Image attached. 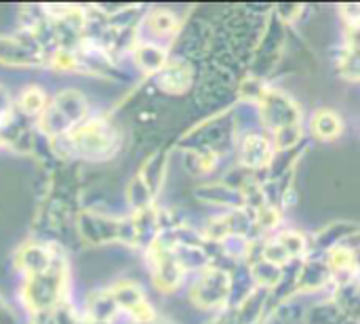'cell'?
Returning <instances> with one entry per match:
<instances>
[{
	"mask_svg": "<svg viewBox=\"0 0 360 324\" xmlns=\"http://www.w3.org/2000/svg\"><path fill=\"white\" fill-rule=\"evenodd\" d=\"M51 156L61 162H108L122 148V131L108 112H93L65 137L46 143Z\"/></svg>",
	"mask_w": 360,
	"mask_h": 324,
	"instance_id": "6da1fadb",
	"label": "cell"
},
{
	"mask_svg": "<svg viewBox=\"0 0 360 324\" xmlns=\"http://www.w3.org/2000/svg\"><path fill=\"white\" fill-rule=\"evenodd\" d=\"M72 270L68 253L61 255L49 270L25 276L19 283L17 297L27 323H44L53 314L72 302Z\"/></svg>",
	"mask_w": 360,
	"mask_h": 324,
	"instance_id": "7a4b0ae2",
	"label": "cell"
},
{
	"mask_svg": "<svg viewBox=\"0 0 360 324\" xmlns=\"http://www.w3.org/2000/svg\"><path fill=\"white\" fill-rule=\"evenodd\" d=\"M93 112L95 110L84 91L65 86L51 95L46 110L34 120V129L40 135V139L49 143L65 137L74 127L84 122Z\"/></svg>",
	"mask_w": 360,
	"mask_h": 324,
	"instance_id": "3957f363",
	"label": "cell"
},
{
	"mask_svg": "<svg viewBox=\"0 0 360 324\" xmlns=\"http://www.w3.org/2000/svg\"><path fill=\"white\" fill-rule=\"evenodd\" d=\"M234 270L221 266H209L186 280L188 302L198 312H207L211 316L228 310L234 299Z\"/></svg>",
	"mask_w": 360,
	"mask_h": 324,
	"instance_id": "277c9868",
	"label": "cell"
},
{
	"mask_svg": "<svg viewBox=\"0 0 360 324\" xmlns=\"http://www.w3.org/2000/svg\"><path fill=\"white\" fill-rule=\"evenodd\" d=\"M74 230L78 238L89 247H108V245H124L135 249L133 226L131 217L127 215H112L99 211L95 207L80 209L74 219Z\"/></svg>",
	"mask_w": 360,
	"mask_h": 324,
	"instance_id": "5b68a950",
	"label": "cell"
},
{
	"mask_svg": "<svg viewBox=\"0 0 360 324\" xmlns=\"http://www.w3.org/2000/svg\"><path fill=\"white\" fill-rule=\"evenodd\" d=\"M141 257H143V266L150 276V283L160 295H175L186 287L188 274L177 261L173 245L165 236L158 234L141 251Z\"/></svg>",
	"mask_w": 360,
	"mask_h": 324,
	"instance_id": "8992f818",
	"label": "cell"
},
{
	"mask_svg": "<svg viewBox=\"0 0 360 324\" xmlns=\"http://www.w3.org/2000/svg\"><path fill=\"white\" fill-rule=\"evenodd\" d=\"M285 44H287V25L281 21V17L274 13V8H270L266 15L264 27H262V34L251 51L249 65H247L245 74L268 80L285 53Z\"/></svg>",
	"mask_w": 360,
	"mask_h": 324,
	"instance_id": "52a82bcc",
	"label": "cell"
},
{
	"mask_svg": "<svg viewBox=\"0 0 360 324\" xmlns=\"http://www.w3.org/2000/svg\"><path fill=\"white\" fill-rule=\"evenodd\" d=\"M46 48L40 38L25 27H15L13 32L0 34V65L13 70H34L44 67Z\"/></svg>",
	"mask_w": 360,
	"mask_h": 324,
	"instance_id": "ba28073f",
	"label": "cell"
},
{
	"mask_svg": "<svg viewBox=\"0 0 360 324\" xmlns=\"http://www.w3.org/2000/svg\"><path fill=\"white\" fill-rule=\"evenodd\" d=\"M232 152L236 156V167L255 175H266L276 158L270 135L259 124L243 127L236 135Z\"/></svg>",
	"mask_w": 360,
	"mask_h": 324,
	"instance_id": "9c48e42d",
	"label": "cell"
},
{
	"mask_svg": "<svg viewBox=\"0 0 360 324\" xmlns=\"http://www.w3.org/2000/svg\"><path fill=\"white\" fill-rule=\"evenodd\" d=\"M186 15L169 8V6H150L141 8L139 21H137V38L148 40L154 44H160L173 53L175 42L186 25Z\"/></svg>",
	"mask_w": 360,
	"mask_h": 324,
	"instance_id": "30bf717a",
	"label": "cell"
},
{
	"mask_svg": "<svg viewBox=\"0 0 360 324\" xmlns=\"http://www.w3.org/2000/svg\"><path fill=\"white\" fill-rule=\"evenodd\" d=\"M255 116H257L259 127L268 133L283 129V127L306 122L300 101L291 93H287L285 89H281L276 84L268 86L264 99L255 108Z\"/></svg>",
	"mask_w": 360,
	"mask_h": 324,
	"instance_id": "8fae6325",
	"label": "cell"
},
{
	"mask_svg": "<svg viewBox=\"0 0 360 324\" xmlns=\"http://www.w3.org/2000/svg\"><path fill=\"white\" fill-rule=\"evenodd\" d=\"M61 255H65L61 242H55L42 236H32L13 251L11 261L19 278H25V276H34V274L49 270Z\"/></svg>",
	"mask_w": 360,
	"mask_h": 324,
	"instance_id": "7c38bea8",
	"label": "cell"
},
{
	"mask_svg": "<svg viewBox=\"0 0 360 324\" xmlns=\"http://www.w3.org/2000/svg\"><path fill=\"white\" fill-rule=\"evenodd\" d=\"M110 293L116 302V308L129 324H143L158 316L154 304L150 302L146 289L135 278H118L110 287Z\"/></svg>",
	"mask_w": 360,
	"mask_h": 324,
	"instance_id": "4fadbf2b",
	"label": "cell"
},
{
	"mask_svg": "<svg viewBox=\"0 0 360 324\" xmlns=\"http://www.w3.org/2000/svg\"><path fill=\"white\" fill-rule=\"evenodd\" d=\"M198 70H200V65H196L194 61H190L177 53H171L165 67L156 76H152L150 82L162 95L181 97V95H188L194 91L196 80H198Z\"/></svg>",
	"mask_w": 360,
	"mask_h": 324,
	"instance_id": "5bb4252c",
	"label": "cell"
},
{
	"mask_svg": "<svg viewBox=\"0 0 360 324\" xmlns=\"http://www.w3.org/2000/svg\"><path fill=\"white\" fill-rule=\"evenodd\" d=\"M333 276L321 253H310L304 259L295 261L293 268V291L295 297H314L327 295L331 291Z\"/></svg>",
	"mask_w": 360,
	"mask_h": 324,
	"instance_id": "9a60e30c",
	"label": "cell"
},
{
	"mask_svg": "<svg viewBox=\"0 0 360 324\" xmlns=\"http://www.w3.org/2000/svg\"><path fill=\"white\" fill-rule=\"evenodd\" d=\"M194 198L205 207L217 209L219 213L240 211L245 209V200L240 190L226 183L224 179H205L194 188Z\"/></svg>",
	"mask_w": 360,
	"mask_h": 324,
	"instance_id": "2e32d148",
	"label": "cell"
},
{
	"mask_svg": "<svg viewBox=\"0 0 360 324\" xmlns=\"http://www.w3.org/2000/svg\"><path fill=\"white\" fill-rule=\"evenodd\" d=\"M335 70L338 74L356 84L360 78V55H359V27H342V42L335 48Z\"/></svg>",
	"mask_w": 360,
	"mask_h": 324,
	"instance_id": "e0dca14e",
	"label": "cell"
},
{
	"mask_svg": "<svg viewBox=\"0 0 360 324\" xmlns=\"http://www.w3.org/2000/svg\"><path fill=\"white\" fill-rule=\"evenodd\" d=\"M359 226L354 221H331L310 236V253H325L340 245H359Z\"/></svg>",
	"mask_w": 360,
	"mask_h": 324,
	"instance_id": "ac0fdd59",
	"label": "cell"
},
{
	"mask_svg": "<svg viewBox=\"0 0 360 324\" xmlns=\"http://www.w3.org/2000/svg\"><path fill=\"white\" fill-rule=\"evenodd\" d=\"M127 57L131 59V63L135 65V70L146 80H150L152 76H156L165 67V63L171 57V51L165 48V46H160V44H154V42H148V40H139L137 38L133 42V46H131V51H129Z\"/></svg>",
	"mask_w": 360,
	"mask_h": 324,
	"instance_id": "d6986e66",
	"label": "cell"
},
{
	"mask_svg": "<svg viewBox=\"0 0 360 324\" xmlns=\"http://www.w3.org/2000/svg\"><path fill=\"white\" fill-rule=\"evenodd\" d=\"M306 124V135H310L312 139L316 141H323V143H331V141H338L344 131H346V122H344V116L333 110V108H316L308 122Z\"/></svg>",
	"mask_w": 360,
	"mask_h": 324,
	"instance_id": "ffe728a7",
	"label": "cell"
},
{
	"mask_svg": "<svg viewBox=\"0 0 360 324\" xmlns=\"http://www.w3.org/2000/svg\"><path fill=\"white\" fill-rule=\"evenodd\" d=\"M78 308L84 314V318H89L93 324H116V320L120 318V312L108 287L89 291Z\"/></svg>",
	"mask_w": 360,
	"mask_h": 324,
	"instance_id": "44dd1931",
	"label": "cell"
},
{
	"mask_svg": "<svg viewBox=\"0 0 360 324\" xmlns=\"http://www.w3.org/2000/svg\"><path fill=\"white\" fill-rule=\"evenodd\" d=\"M49 101H51V93L40 82H27L17 91V95H13L15 114L30 122H34L46 110Z\"/></svg>",
	"mask_w": 360,
	"mask_h": 324,
	"instance_id": "7402d4cb",
	"label": "cell"
},
{
	"mask_svg": "<svg viewBox=\"0 0 360 324\" xmlns=\"http://www.w3.org/2000/svg\"><path fill=\"white\" fill-rule=\"evenodd\" d=\"M169 162H171V150L169 148H156L139 167L137 177L146 183V188L152 192V196L158 200V194L165 188L167 173H169Z\"/></svg>",
	"mask_w": 360,
	"mask_h": 324,
	"instance_id": "603a6c76",
	"label": "cell"
},
{
	"mask_svg": "<svg viewBox=\"0 0 360 324\" xmlns=\"http://www.w3.org/2000/svg\"><path fill=\"white\" fill-rule=\"evenodd\" d=\"M181 164L190 175L196 177H211L213 173L219 171L224 156L217 152H207V150H181Z\"/></svg>",
	"mask_w": 360,
	"mask_h": 324,
	"instance_id": "cb8c5ba5",
	"label": "cell"
},
{
	"mask_svg": "<svg viewBox=\"0 0 360 324\" xmlns=\"http://www.w3.org/2000/svg\"><path fill=\"white\" fill-rule=\"evenodd\" d=\"M268 135H270V141H272L276 154H289V152H295L306 145V124L283 127Z\"/></svg>",
	"mask_w": 360,
	"mask_h": 324,
	"instance_id": "d4e9b609",
	"label": "cell"
},
{
	"mask_svg": "<svg viewBox=\"0 0 360 324\" xmlns=\"http://www.w3.org/2000/svg\"><path fill=\"white\" fill-rule=\"evenodd\" d=\"M274 236L293 261H300L310 255V234L297 228H281Z\"/></svg>",
	"mask_w": 360,
	"mask_h": 324,
	"instance_id": "484cf974",
	"label": "cell"
},
{
	"mask_svg": "<svg viewBox=\"0 0 360 324\" xmlns=\"http://www.w3.org/2000/svg\"><path fill=\"white\" fill-rule=\"evenodd\" d=\"M44 70H51L55 74H82V63L78 51L70 48H53L46 53Z\"/></svg>",
	"mask_w": 360,
	"mask_h": 324,
	"instance_id": "4316f807",
	"label": "cell"
},
{
	"mask_svg": "<svg viewBox=\"0 0 360 324\" xmlns=\"http://www.w3.org/2000/svg\"><path fill=\"white\" fill-rule=\"evenodd\" d=\"M124 202H127V207H129V213H139V211H146V209L154 207V205H156V198H154L152 192L146 188V183L135 175V177L127 183Z\"/></svg>",
	"mask_w": 360,
	"mask_h": 324,
	"instance_id": "83f0119b",
	"label": "cell"
},
{
	"mask_svg": "<svg viewBox=\"0 0 360 324\" xmlns=\"http://www.w3.org/2000/svg\"><path fill=\"white\" fill-rule=\"evenodd\" d=\"M53 324H93L89 318H84V314L80 312L78 306H74V302H68L63 308H59L53 318H49Z\"/></svg>",
	"mask_w": 360,
	"mask_h": 324,
	"instance_id": "f1b7e54d",
	"label": "cell"
},
{
	"mask_svg": "<svg viewBox=\"0 0 360 324\" xmlns=\"http://www.w3.org/2000/svg\"><path fill=\"white\" fill-rule=\"evenodd\" d=\"M15 116V108H13V93L0 82V127L4 122H8Z\"/></svg>",
	"mask_w": 360,
	"mask_h": 324,
	"instance_id": "f546056e",
	"label": "cell"
},
{
	"mask_svg": "<svg viewBox=\"0 0 360 324\" xmlns=\"http://www.w3.org/2000/svg\"><path fill=\"white\" fill-rule=\"evenodd\" d=\"M340 17H342V27H359V23H360L359 4L350 2V4L340 6Z\"/></svg>",
	"mask_w": 360,
	"mask_h": 324,
	"instance_id": "4dcf8cb0",
	"label": "cell"
},
{
	"mask_svg": "<svg viewBox=\"0 0 360 324\" xmlns=\"http://www.w3.org/2000/svg\"><path fill=\"white\" fill-rule=\"evenodd\" d=\"M0 324H23L19 312L6 302V297L0 293Z\"/></svg>",
	"mask_w": 360,
	"mask_h": 324,
	"instance_id": "1f68e13d",
	"label": "cell"
},
{
	"mask_svg": "<svg viewBox=\"0 0 360 324\" xmlns=\"http://www.w3.org/2000/svg\"><path fill=\"white\" fill-rule=\"evenodd\" d=\"M127 324H129V323H127ZM143 324H173V323H171V320H167V318H162V316L158 314V316H156L154 320H150V323H143Z\"/></svg>",
	"mask_w": 360,
	"mask_h": 324,
	"instance_id": "d6a6232c",
	"label": "cell"
},
{
	"mask_svg": "<svg viewBox=\"0 0 360 324\" xmlns=\"http://www.w3.org/2000/svg\"><path fill=\"white\" fill-rule=\"evenodd\" d=\"M27 324H40V323H27Z\"/></svg>",
	"mask_w": 360,
	"mask_h": 324,
	"instance_id": "836d02e7",
	"label": "cell"
}]
</instances>
